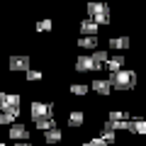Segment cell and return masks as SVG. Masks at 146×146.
Masks as SVG:
<instances>
[{"mask_svg":"<svg viewBox=\"0 0 146 146\" xmlns=\"http://www.w3.org/2000/svg\"><path fill=\"white\" fill-rule=\"evenodd\" d=\"M29 112L34 117V122L36 119H46V117H54V105L51 102H32Z\"/></svg>","mask_w":146,"mask_h":146,"instance_id":"obj_2","label":"cell"},{"mask_svg":"<svg viewBox=\"0 0 146 146\" xmlns=\"http://www.w3.org/2000/svg\"><path fill=\"white\" fill-rule=\"evenodd\" d=\"M44 139H46V144H58V141H61V131L54 127V129L46 131V136H44Z\"/></svg>","mask_w":146,"mask_h":146,"instance_id":"obj_13","label":"cell"},{"mask_svg":"<svg viewBox=\"0 0 146 146\" xmlns=\"http://www.w3.org/2000/svg\"><path fill=\"white\" fill-rule=\"evenodd\" d=\"M110 46H112V49H127V46H129V39H127V36H117V39H110Z\"/></svg>","mask_w":146,"mask_h":146,"instance_id":"obj_14","label":"cell"},{"mask_svg":"<svg viewBox=\"0 0 146 146\" xmlns=\"http://www.w3.org/2000/svg\"><path fill=\"white\" fill-rule=\"evenodd\" d=\"M83 146H107V144H105V141H102V139L98 136V139H90L88 144H83Z\"/></svg>","mask_w":146,"mask_h":146,"instance_id":"obj_24","label":"cell"},{"mask_svg":"<svg viewBox=\"0 0 146 146\" xmlns=\"http://www.w3.org/2000/svg\"><path fill=\"white\" fill-rule=\"evenodd\" d=\"M100 68L102 66L93 58V54L90 56H78V61H76V71H80V73L83 71H100Z\"/></svg>","mask_w":146,"mask_h":146,"instance_id":"obj_3","label":"cell"},{"mask_svg":"<svg viewBox=\"0 0 146 146\" xmlns=\"http://www.w3.org/2000/svg\"><path fill=\"white\" fill-rule=\"evenodd\" d=\"M100 139H102L105 144H112V141H115V129H112L110 124H105V129H102V136H100Z\"/></svg>","mask_w":146,"mask_h":146,"instance_id":"obj_15","label":"cell"},{"mask_svg":"<svg viewBox=\"0 0 146 146\" xmlns=\"http://www.w3.org/2000/svg\"><path fill=\"white\" fill-rule=\"evenodd\" d=\"M29 68V58L27 56H12L10 58V71H27Z\"/></svg>","mask_w":146,"mask_h":146,"instance_id":"obj_4","label":"cell"},{"mask_svg":"<svg viewBox=\"0 0 146 146\" xmlns=\"http://www.w3.org/2000/svg\"><path fill=\"white\" fill-rule=\"evenodd\" d=\"M17 117H20V110H3V112H0V127L3 124H12Z\"/></svg>","mask_w":146,"mask_h":146,"instance_id":"obj_6","label":"cell"},{"mask_svg":"<svg viewBox=\"0 0 146 146\" xmlns=\"http://www.w3.org/2000/svg\"><path fill=\"white\" fill-rule=\"evenodd\" d=\"M68 124H71V127H80V124H83V112H71Z\"/></svg>","mask_w":146,"mask_h":146,"instance_id":"obj_17","label":"cell"},{"mask_svg":"<svg viewBox=\"0 0 146 146\" xmlns=\"http://www.w3.org/2000/svg\"><path fill=\"white\" fill-rule=\"evenodd\" d=\"M3 100H5V93H0V110H3Z\"/></svg>","mask_w":146,"mask_h":146,"instance_id":"obj_26","label":"cell"},{"mask_svg":"<svg viewBox=\"0 0 146 146\" xmlns=\"http://www.w3.org/2000/svg\"><path fill=\"white\" fill-rule=\"evenodd\" d=\"M127 112H110V122H122V119H127Z\"/></svg>","mask_w":146,"mask_h":146,"instance_id":"obj_22","label":"cell"},{"mask_svg":"<svg viewBox=\"0 0 146 146\" xmlns=\"http://www.w3.org/2000/svg\"><path fill=\"white\" fill-rule=\"evenodd\" d=\"M36 29H39V32H46V29H51V20H42L39 25H36Z\"/></svg>","mask_w":146,"mask_h":146,"instance_id":"obj_23","label":"cell"},{"mask_svg":"<svg viewBox=\"0 0 146 146\" xmlns=\"http://www.w3.org/2000/svg\"><path fill=\"white\" fill-rule=\"evenodd\" d=\"M110 88H117V90H129L134 88L136 83V76L134 71H117V73H110Z\"/></svg>","mask_w":146,"mask_h":146,"instance_id":"obj_1","label":"cell"},{"mask_svg":"<svg viewBox=\"0 0 146 146\" xmlns=\"http://www.w3.org/2000/svg\"><path fill=\"white\" fill-rule=\"evenodd\" d=\"M80 32H83V36H95L98 25H95L93 20H83V22H80Z\"/></svg>","mask_w":146,"mask_h":146,"instance_id":"obj_8","label":"cell"},{"mask_svg":"<svg viewBox=\"0 0 146 146\" xmlns=\"http://www.w3.org/2000/svg\"><path fill=\"white\" fill-rule=\"evenodd\" d=\"M56 127V122H54V117H46V119H36V129H42V131H49Z\"/></svg>","mask_w":146,"mask_h":146,"instance_id":"obj_12","label":"cell"},{"mask_svg":"<svg viewBox=\"0 0 146 146\" xmlns=\"http://www.w3.org/2000/svg\"><path fill=\"white\" fill-rule=\"evenodd\" d=\"M3 110H20V95H5Z\"/></svg>","mask_w":146,"mask_h":146,"instance_id":"obj_9","label":"cell"},{"mask_svg":"<svg viewBox=\"0 0 146 146\" xmlns=\"http://www.w3.org/2000/svg\"><path fill=\"white\" fill-rule=\"evenodd\" d=\"M90 20H93L95 25H107V22H110V12H102V15H98V17H90Z\"/></svg>","mask_w":146,"mask_h":146,"instance_id":"obj_21","label":"cell"},{"mask_svg":"<svg viewBox=\"0 0 146 146\" xmlns=\"http://www.w3.org/2000/svg\"><path fill=\"white\" fill-rule=\"evenodd\" d=\"M0 146H5V144H0Z\"/></svg>","mask_w":146,"mask_h":146,"instance_id":"obj_28","label":"cell"},{"mask_svg":"<svg viewBox=\"0 0 146 146\" xmlns=\"http://www.w3.org/2000/svg\"><path fill=\"white\" fill-rule=\"evenodd\" d=\"M93 90L95 93H100V95H110V83H107V78H98L93 83Z\"/></svg>","mask_w":146,"mask_h":146,"instance_id":"obj_10","label":"cell"},{"mask_svg":"<svg viewBox=\"0 0 146 146\" xmlns=\"http://www.w3.org/2000/svg\"><path fill=\"white\" fill-rule=\"evenodd\" d=\"M10 136L15 141H22L27 136V127L25 124H10Z\"/></svg>","mask_w":146,"mask_h":146,"instance_id":"obj_7","label":"cell"},{"mask_svg":"<svg viewBox=\"0 0 146 146\" xmlns=\"http://www.w3.org/2000/svg\"><path fill=\"white\" fill-rule=\"evenodd\" d=\"M27 78H29V80H39V78H42V73H39V71H29V73H27Z\"/></svg>","mask_w":146,"mask_h":146,"instance_id":"obj_25","label":"cell"},{"mask_svg":"<svg viewBox=\"0 0 146 146\" xmlns=\"http://www.w3.org/2000/svg\"><path fill=\"white\" fill-rule=\"evenodd\" d=\"M105 66H107V71H110V73L122 71V66H124V56H110L107 61H105Z\"/></svg>","mask_w":146,"mask_h":146,"instance_id":"obj_5","label":"cell"},{"mask_svg":"<svg viewBox=\"0 0 146 146\" xmlns=\"http://www.w3.org/2000/svg\"><path fill=\"white\" fill-rule=\"evenodd\" d=\"M71 93H73V95H85V93H88V85L76 83V85H71Z\"/></svg>","mask_w":146,"mask_h":146,"instance_id":"obj_19","label":"cell"},{"mask_svg":"<svg viewBox=\"0 0 146 146\" xmlns=\"http://www.w3.org/2000/svg\"><path fill=\"white\" fill-rule=\"evenodd\" d=\"M129 131H134V134H144V131H146V124H144V122H129Z\"/></svg>","mask_w":146,"mask_h":146,"instance_id":"obj_18","label":"cell"},{"mask_svg":"<svg viewBox=\"0 0 146 146\" xmlns=\"http://www.w3.org/2000/svg\"><path fill=\"white\" fill-rule=\"evenodd\" d=\"M17 146H32V144H25V141H20V144H17Z\"/></svg>","mask_w":146,"mask_h":146,"instance_id":"obj_27","label":"cell"},{"mask_svg":"<svg viewBox=\"0 0 146 146\" xmlns=\"http://www.w3.org/2000/svg\"><path fill=\"white\" fill-rule=\"evenodd\" d=\"M102 12H107V5H102V3H90L88 5V15L90 17H98V15H102Z\"/></svg>","mask_w":146,"mask_h":146,"instance_id":"obj_11","label":"cell"},{"mask_svg":"<svg viewBox=\"0 0 146 146\" xmlns=\"http://www.w3.org/2000/svg\"><path fill=\"white\" fill-rule=\"evenodd\" d=\"M78 44L83 49H95L98 46V39H95V36H83V39H78Z\"/></svg>","mask_w":146,"mask_h":146,"instance_id":"obj_16","label":"cell"},{"mask_svg":"<svg viewBox=\"0 0 146 146\" xmlns=\"http://www.w3.org/2000/svg\"><path fill=\"white\" fill-rule=\"evenodd\" d=\"M110 127H112V129H129V119H122V122H107Z\"/></svg>","mask_w":146,"mask_h":146,"instance_id":"obj_20","label":"cell"}]
</instances>
